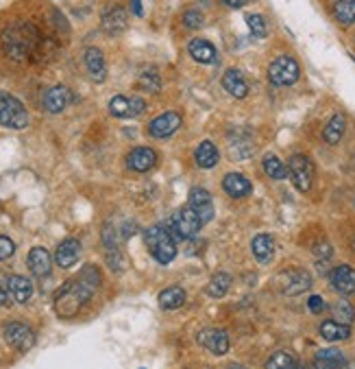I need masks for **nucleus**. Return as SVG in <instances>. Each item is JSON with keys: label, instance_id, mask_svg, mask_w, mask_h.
<instances>
[{"label": "nucleus", "instance_id": "9d476101", "mask_svg": "<svg viewBox=\"0 0 355 369\" xmlns=\"http://www.w3.org/2000/svg\"><path fill=\"white\" fill-rule=\"evenodd\" d=\"M199 343L216 354V357H223V354L229 352V337L221 328H205V330H201Z\"/></svg>", "mask_w": 355, "mask_h": 369}, {"label": "nucleus", "instance_id": "412c9836", "mask_svg": "<svg viewBox=\"0 0 355 369\" xmlns=\"http://www.w3.org/2000/svg\"><path fill=\"white\" fill-rule=\"evenodd\" d=\"M223 86L231 97H236V99H244L249 94L247 79H244V75L240 70H236V68H229V70L223 75Z\"/></svg>", "mask_w": 355, "mask_h": 369}, {"label": "nucleus", "instance_id": "6e6552de", "mask_svg": "<svg viewBox=\"0 0 355 369\" xmlns=\"http://www.w3.org/2000/svg\"><path fill=\"white\" fill-rule=\"evenodd\" d=\"M288 173L292 177L294 186L301 190V193H307L314 182V164L305 158V155H292L288 162Z\"/></svg>", "mask_w": 355, "mask_h": 369}, {"label": "nucleus", "instance_id": "cd10ccee", "mask_svg": "<svg viewBox=\"0 0 355 369\" xmlns=\"http://www.w3.org/2000/svg\"><path fill=\"white\" fill-rule=\"evenodd\" d=\"M218 158H221V153H218L216 144L210 142V140L201 142L199 149H196V153H194V160H196V164L201 169H214L218 164Z\"/></svg>", "mask_w": 355, "mask_h": 369}, {"label": "nucleus", "instance_id": "79ce46f5", "mask_svg": "<svg viewBox=\"0 0 355 369\" xmlns=\"http://www.w3.org/2000/svg\"><path fill=\"white\" fill-rule=\"evenodd\" d=\"M131 9H133V13L135 16H142V0H131Z\"/></svg>", "mask_w": 355, "mask_h": 369}, {"label": "nucleus", "instance_id": "c03bdc74", "mask_svg": "<svg viewBox=\"0 0 355 369\" xmlns=\"http://www.w3.org/2000/svg\"><path fill=\"white\" fill-rule=\"evenodd\" d=\"M231 369H247V367H242V365H234V367H231Z\"/></svg>", "mask_w": 355, "mask_h": 369}, {"label": "nucleus", "instance_id": "b1692460", "mask_svg": "<svg viewBox=\"0 0 355 369\" xmlns=\"http://www.w3.org/2000/svg\"><path fill=\"white\" fill-rule=\"evenodd\" d=\"M7 286H9V295L16 299L18 304H26L33 297V284L24 276H11Z\"/></svg>", "mask_w": 355, "mask_h": 369}, {"label": "nucleus", "instance_id": "dca6fc26", "mask_svg": "<svg viewBox=\"0 0 355 369\" xmlns=\"http://www.w3.org/2000/svg\"><path fill=\"white\" fill-rule=\"evenodd\" d=\"M157 164V155L153 149H148V146H138V149H133V151L129 153L127 158V167L135 173H146V171H151L153 167Z\"/></svg>", "mask_w": 355, "mask_h": 369}, {"label": "nucleus", "instance_id": "f257e3e1", "mask_svg": "<svg viewBox=\"0 0 355 369\" xmlns=\"http://www.w3.org/2000/svg\"><path fill=\"white\" fill-rule=\"evenodd\" d=\"M101 284V271L99 267L88 265L81 271V276L77 280L65 282L57 297H54V310L59 317H74L77 312L83 308L90 299L94 297Z\"/></svg>", "mask_w": 355, "mask_h": 369}, {"label": "nucleus", "instance_id": "39448f33", "mask_svg": "<svg viewBox=\"0 0 355 369\" xmlns=\"http://www.w3.org/2000/svg\"><path fill=\"white\" fill-rule=\"evenodd\" d=\"M298 64L296 59H292L290 55H279L277 59H272V64L268 66V79L272 86H292L298 81Z\"/></svg>", "mask_w": 355, "mask_h": 369}, {"label": "nucleus", "instance_id": "f03ea898", "mask_svg": "<svg viewBox=\"0 0 355 369\" xmlns=\"http://www.w3.org/2000/svg\"><path fill=\"white\" fill-rule=\"evenodd\" d=\"M144 243L151 256L155 258L157 263L161 265H168L174 261L176 256V245H174V238L170 234V229L161 227V225H153L144 231Z\"/></svg>", "mask_w": 355, "mask_h": 369}, {"label": "nucleus", "instance_id": "4be33fe9", "mask_svg": "<svg viewBox=\"0 0 355 369\" xmlns=\"http://www.w3.org/2000/svg\"><path fill=\"white\" fill-rule=\"evenodd\" d=\"M223 188H225V193L229 197H234V199H242V197H249L251 195V182L247 180L244 175H238V173H231L225 177V182H223Z\"/></svg>", "mask_w": 355, "mask_h": 369}, {"label": "nucleus", "instance_id": "37998d69", "mask_svg": "<svg viewBox=\"0 0 355 369\" xmlns=\"http://www.w3.org/2000/svg\"><path fill=\"white\" fill-rule=\"evenodd\" d=\"M223 3H225L227 7L238 9V7H244V5H247V0H223Z\"/></svg>", "mask_w": 355, "mask_h": 369}, {"label": "nucleus", "instance_id": "20e7f679", "mask_svg": "<svg viewBox=\"0 0 355 369\" xmlns=\"http://www.w3.org/2000/svg\"><path fill=\"white\" fill-rule=\"evenodd\" d=\"M0 125L9 129H24L29 125L26 107L7 92H0Z\"/></svg>", "mask_w": 355, "mask_h": 369}, {"label": "nucleus", "instance_id": "7c9ffc66", "mask_svg": "<svg viewBox=\"0 0 355 369\" xmlns=\"http://www.w3.org/2000/svg\"><path fill=\"white\" fill-rule=\"evenodd\" d=\"M334 16L343 24H355V0H338L334 5Z\"/></svg>", "mask_w": 355, "mask_h": 369}, {"label": "nucleus", "instance_id": "2eb2a0df", "mask_svg": "<svg viewBox=\"0 0 355 369\" xmlns=\"http://www.w3.org/2000/svg\"><path fill=\"white\" fill-rule=\"evenodd\" d=\"M332 286L340 295H355V269L340 265L332 271Z\"/></svg>", "mask_w": 355, "mask_h": 369}, {"label": "nucleus", "instance_id": "1a4fd4ad", "mask_svg": "<svg viewBox=\"0 0 355 369\" xmlns=\"http://www.w3.org/2000/svg\"><path fill=\"white\" fill-rule=\"evenodd\" d=\"M144 109H146V103L140 97H122V94H118V97H114L112 103H109V112L116 118H135V116H140Z\"/></svg>", "mask_w": 355, "mask_h": 369}, {"label": "nucleus", "instance_id": "f704fd0d", "mask_svg": "<svg viewBox=\"0 0 355 369\" xmlns=\"http://www.w3.org/2000/svg\"><path fill=\"white\" fill-rule=\"evenodd\" d=\"M140 86H142L146 92H159L161 79H159V75H157L155 68H148V70H144V73L140 75Z\"/></svg>", "mask_w": 355, "mask_h": 369}, {"label": "nucleus", "instance_id": "f3484780", "mask_svg": "<svg viewBox=\"0 0 355 369\" xmlns=\"http://www.w3.org/2000/svg\"><path fill=\"white\" fill-rule=\"evenodd\" d=\"M103 29L109 35H118L127 29V11L120 5H112L103 11Z\"/></svg>", "mask_w": 355, "mask_h": 369}, {"label": "nucleus", "instance_id": "a878e982", "mask_svg": "<svg viewBox=\"0 0 355 369\" xmlns=\"http://www.w3.org/2000/svg\"><path fill=\"white\" fill-rule=\"evenodd\" d=\"M345 127H347V120L343 114H334L332 120L327 122L325 129H323V140L327 144H338L340 140H343L345 135Z\"/></svg>", "mask_w": 355, "mask_h": 369}, {"label": "nucleus", "instance_id": "0eeeda50", "mask_svg": "<svg viewBox=\"0 0 355 369\" xmlns=\"http://www.w3.org/2000/svg\"><path fill=\"white\" fill-rule=\"evenodd\" d=\"M3 334H5L7 343L11 348L20 350V352H26V350H31L35 346V332L26 323H22V321H9L5 325Z\"/></svg>", "mask_w": 355, "mask_h": 369}, {"label": "nucleus", "instance_id": "5701e85b", "mask_svg": "<svg viewBox=\"0 0 355 369\" xmlns=\"http://www.w3.org/2000/svg\"><path fill=\"white\" fill-rule=\"evenodd\" d=\"M251 249L257 263L268 265L272 261V256H275V240H272L270 234H257L251 243Z\"/></svg>", "mask_w": 355, "mask_h": 369}, {"label": "nucleus", "instance_id": "ddd939ff", "mask_svg": "<svg viewBox=\"0 0 355 369\" xmlns=\"http://www.w3.org/2000/svg\"><path fill=\"white\" fill-rule=\"evenodd\" d=\"M190 208H192L203 223H207L214 218V201L212 195L205 188H192L190 190Z\"/></svg>", "mask_w": 355, "mask_h": 369}, {"label": "nucleus", "instance_id": "c85d7f7f", "mask_svg": "<svg viewBox=\"0 0 355 369\" xmlns=\"http://www.w3.org/2000/svg\"><path fill=\"white\" fill-rule=\"evenodd\" d=\"M183 302H185V293H183V289H179V286H170V289L161 291V295H159V306L163 310H176L183 306Z\"/></svg>", "mask_w": 355, "mask_h": 369}, {"label": "nucleus", "instance_id": "a211bd4d", "mask_svg": "<svg viewBox=\"0 0 355 369\" xmlns=\"http://www.w3.org/2000/svg\"><path fill=\"white\" fill-rule=\"evenodd\" d=\"M79 256H81V243L77 238H65L63 243H59L57 252H54V263L61 269H70L77 265Z\"/></svg>", "mask_w": 355, "mask_h": 369}, {"label": "nucleus", "instance_id": "393cba45", "mask_svg": "<svg viewBox=\"0 0 355 369\" xmlns=\"http://www.w3.org/2000/svg\"><path fill=\"white\" fill-rule=\"evenodd\" d=\"M345 367V354L336 348L321 350L314 357V369H343Z\"/></svg>", "mask_w": 355, "mask_h": 369}, {"label": "nucleus", "instance_id": "c756f323", "mask_svg": "<svg viewBox=\"0 0 355 369\" xmlns=\"http://www.w3.org/2000/svg\"><path fill=\"white\" fill-rule=\"evenodd\" d=\"M351 330H349V325L345 323H338V321H323L321 323V337L325 341H345L349 339Z\"/></svg>", "mask_w": 355, "mask_h": 369}, {"label": "nucleus", "instance_id": "7ed1b4c3", "mask_svg": "<svg viewBox=\"0 0 355 369\" xmlns=\"http://www.w3.org/2000/svg\"><path fill=\"white\" fill-rule=\"evenodd\" d=\"M37 44V33L31 24L9 26L5 31V48L13 59H26Z\"/></svg>", "mask_w": 355, "mask_h": 369}, {"label": "nucleus", "instance_id": "e433bc0d", "mask_svg": "<svg viewBox=\"0 0 355 369\" xmlns=\"http://www.w3.org/2000/svg\"><path fill=\"white\" fill-rule=\"evenodd\" d=\"M247 24H249L251 33L257 35V37H264V35L268 33V31H266V22H264V18H262V16H257V13H251V16H247Z\"/></svg>", "mask_w": 355, "mask_h": 369}, {"label": "nucleus", "instance_id": "9b49d317", "mask_svg": "<svg viewBox=\"0 0 355 369\" xmlns=\"http://www.w3.org/2000/svg\"><path fill=\"white\" fill-rule=\"evenodd\" d=\"M181 127V116L176 112H163L159 114L155 120H151V125H148V133L153 135V138H168L172 135L176 129Z\"/></svg>", "mask_w": 355, "mask_h": 369}, {"label": "nucleus", "instance_id": "ea45409f", "mask_svg": "<svg viewBox=\"0 0 355 369\" xmlns=\"http://www.w3.org/2000/svg\"><path fill=\"white\" fill-rule=\"evenodd\" d=\"M307 306H310L312 312H316V315L325 310V302H323V297H321V295H312V297H310V302H307Z\"/></svg>", "mask_w": 355, "mask_h": 369}, {"label": "nucleus", "instance_id": "6ab92c4d", "mask_svg": "<svg viewBox=\"0 0 355 369\" xmlns=\"http://www.w3.org/2000/svg\"><path fill=\"white\" fill-rule=\"evenodd\" d=\"M26 263H29V269L35 278H46L50 269H52V258L44 247H33L29 252V258H26Z\"/></svg>", "mask_w": 355, "mask_h": 369}, {"label": "nucleus", "instance_id": "aec40b11", "mask_svg": "<svg viewBox=\"0 0 355 369\" xmlns=\"http://www.w3.org/2000/svg\"><path fill=\"white\" fill-rule=\"evenodd\" d=\"M83 59H85V68H88V73L90 77L97 81V84H103L105 77H107V66H105V57H103V53L99 48H94L90 46L83 55Z\"/></svg>", "mask_w": 355, "mask_h": 369}, {"label": "nucleus", "instance_id": "58836bf2", "mask_svg": "<svg viewBox=\"0 0 355 369\" xmlns=\"http://www.w3.org/2000/svg\"><path fill=\"white\" fill-rule=\"evenodd\" d=\"M13 252H16V245H13V240L7 238V236H0V263L7 261V258H11Z\"/></svg>", "mask_w": 355, "mask_h": 369}, {"label": "nucleus", "instance_id": "bb28decb", "mask_svg": "<svg viewBox=\"0 0 355 369\" xmlns=\"http://www.w3.org/2000/svg\"><path fill=\"white\" fill-rule=\"evenodd\" d=\"M187 50L201 64H214L218 59L216 48L207 42V39H192V42H190V46H187Z\"/></svg>", "mask_w": 355, "mask_h": 369}, {"label": "nucleus", "instance_id": "473e14b6", "mask_svg": "<svg viewBox=\"0 0 355 369\" xmlns=\"http://www.w3.org/2000/svg\"><path fill=\"white\" fill-rule=\"evenodd\" d=\"M229 286H231V278H229V273H216V276L210 280L207 284V293L212 297H223L227 291H229Z\"/></svg>", "mask_w": 355, "mask_h": 369}, {"label": "nucleus", "instance_id": "f8f14e48", "mask_svg": "<svg viewBox=\"0 0 355 369\" xmlns=\"http://www.w3.org/2000/svg\"><path fill=\"white\" fill-rule=\"evenodd\" d=\"M312 286L310 273L303 269H294V271H285L281 278V291L285 295H301Z\"/></svg>", "mask_w": 355, "mask_h": 369}, {"label": "nucleus", "instance_id": "2f4dec72", "mask_svg": "<svg viewBox=\"0 0 355 369\" xmlns=\"http://www.w3.org/2000/svg\"><path fill=\"white\" fill-rule=\"evenodd\" d=\"M264 171L270 180H285V177H288V167H285L277 155L264 158Z\"/></svg>", "mask_w": 355, "mask_h": 369}, {"label": "nucleus", "instance_id": "4c0bfd02", "mask_svg": "<svg viewBox=\"0 0 355 369\" xmlns=\"http://www.w3.org/2000/svg\"><path fill=\"white\" fill-rule=\"evenodd\" d=\"M183 22H185L187 29H201V26H203V16H201V11H196V9L185 11Z\"/></svg>", "mask_w": 355, "mask_h": 369}, {"label": "nucleus", "instance_id": "a19ab883", "mask_svg": "<svg viewBox=\"0 0 355 369\" xmlns=\"http://www.w3.org/2000/svg\"><path fill=\"white\" fill-rule=\"evenodd\" d=\"M7 304H9V291L0 284V306H7Z\"/></svg>", "mask_w": 355, "mask_h": 369}, {"label": "nucleus", "instance_id": "4468645a", "mask_svg": "<svg viewBox=\"0 0 355 369\" xmlns=\"http://www.w3.org/2000/svg\"><path fill=\"white\" fill-rule=\"evenodd\" d=\"M70 101H72V92L68 88H63V86H54V88L46 90L44 99H42L44 109H46V112H50V114L63 112V109L70 105Z\"/></svg>", "mask_w": 355, "mask_h": 369}, {"label": "nucleus", "instance_id": "c9c22d12", "mask_svg": "<svg viewBox=\"0 0 355 369\" xmlns=\"http://www.w3.org/2000/svg\"><path fill=\"white\" fill-rule=\"evenodd\" d=\"M334 315H336V321H338V323L349 325V323L355 319V310H353L351 304L340 302V304H336V308H334Z\"/></svg>", "mask_w": 355, "mask_h": 369}, {"label": "nucleus", "instance_id": "72a5a7b5", "mask_svg": "<svg viewBox=\"0 0 355 369\" xmlns=\"http://www.w3.org/2000/svg\"><path fill=\"white\" fill-rule=\"evenodd\" d=\"M266 369H296V361L288 352H275L266 361Z\"/></svg>", "mask_w": 355, "mask_h": 369}, {"label": "nucleus", "instance_id": "423d86ee", "mask_svg": "<svg viewBox=\"0 0 355 369\" xmlns=\"http://www.w3.org/2000/svg\"><path fill=\"white\" fill-rule=\"evenodd\" d=\"M203 221L199 218V214L192 208H181L172 216V223H170V234L172 236H179V238H192L199 234Z\"/></svg>", "mask_w": 355, "mask_h": 369}]
</instances>
